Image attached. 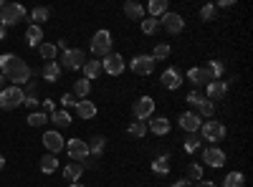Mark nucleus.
<instances>
[{"label": "nucleus", "instance_id": "obj_52", "mask_svg": "<svg viewBox=\"0 0 253 187\" xmlns=\"http://www.w3.org/2000/svg\"><path fill=\"white\" fill-rule=\"evenodd\" d=\"M0 38H5V28L3 26H0Z\"/></svg>", "mask_w": 253, "mask_h": 187}, {"label": "nucleus", "instance_id": "obj_11", "mask_svg": "<svg viewBox=\"0 0 253 187\" xmlns=\"http://www.w3.org/2000/svg\"><path fill=\"white\" fill-rule=\"evenodd\" d=\"M124 69H126V64H124V58L119 53H109V56H104V61H101V71H107L109 76H119Z\"/></svg>", "mask_w": 253, "mask_h": 187}, {"label": "nucleus", "instance_id": "obj_50", "mask_svg": "<svg viewBox=\"0 0 253 187\" xmlns=\"http://www.w3.org/2000/svg\"><path fill=\"white\" fill-rule=\"evenodd\" d=\"M3 89H5V76L0 74V91H3Z\"/></svg>", "mask_w": 253, "mask_h": 187}, {"label": "nucleus", "instance_id": "obj_16", "mask_svg": "<svg viewBox=\"0 0 253 187\" xmlns=\"http://www.w3.org/2000/svg\"><path fill=\"white\" fill-rule=\"evenodd\" d=\"M228 94V81H210L208 84V101L210 104H215V101H220L223 96Z\"/></svg>", "mask_w": 253, "mask_h": 187}, {"label": "nucleus", "instance_id": "obj_26", "mask_svg": "<svg viewBox=\"0 0 253 187\" xmlns=\"http://www.w3.org/2000/svg\"><path fill=\"white\" fill-rule=\"evenodd\" d=\"M89 94H91V81H89V78L74 81V96H76V99H86Z\"/></svg>", "mask_w": 253, "mask_h": 187}, {"label": "nucleus", "instance_id": "obj_23", "mask_svg": "<svg viewBox=\"0 0 253 187\" xmlns=\"http://www.w3.org/2000/svg\"><path fill=\"white\" fill-rule=\"evenodd\" d=\"M147 10H150V18H162L165 13H170V5H167V0H150Z\"/></svg>", "mask_w": 253, "mask_h": 187}, {"label": "nucleus", "instance_id": "obj_3", "mask_svg": "<svg viewBox=\"0 0 253 187\" xmlns=\"http://www.w3.org/2000/svg\"><path fill=\"white\" fill-rule=\"evenodd\" d=\"M23 89L20 86H5L3 91H0V109L3 112H10V109H18V107H23Z\"/></svg>", "mask_w": 253, "mask_h": 187}, {"label": "nucleus", "instance_id": "obj_40", "mask_svg": "<svg viewBox=\"0 0 253 187\" xmlns=\"http://www.w3.org/2000/svg\"><path fill=\"white\" fill-rule=\"evenodd\" d=\"M198 147H200V139H198V134H187L185 137V152H198Z\"/></svg>", "mask_w": 253, "mask_h": 187}, {"label": "nucleus", "instance_id": "obj_7", "mask_svg": "<svg viewBox=\"0 0 253 187\" xmlns=\"http://www.w3.org/2000/svg\"><path fill=\"white\" fill-rule=\"evenodd\" d=\"M132 112H134V119L137 121H147V119L155 114V99L152 96H139L132 104Z\"/></svg>", "mask_w": 253, "mask_h": 187}, {"label": "nucleus", "instance_id": "obj_47", "mask_svg": "<svg viewBox=\"0 0 253 187\" xmlns=\"http://www.w3.org/2000/svg\"><path fill=\"white\" fill-rule=\"evenodd\" d=\"M195 187H218V185H215L213 180H200V182H198Z\"/></svg>", "mask_w": 253, "mask_h": 187}, {"label": "nucleus", "instance_id": "obj_28", "mask_svg": "<svg viewBox=\"0 0 253 187\" xmlns=\"http://www.w3.org/2000/svg\"><path fill=\"white\" fill-rule=\"evenodd\" d=\"M205 71L210 74V78L213 81H220L223 78V74H225V66H223V61H208V66H205Z\"/></svg>", "mask_w": 253, "mask_h": 187}, {"label": "nucleus", "instance_id": "obj_45", "mask_svg": "<svg viewBox=\"0 0 253 187\" xmlns=\"http://www.w3.org/2000/svg\"><path fill=\"white\" fill-rule=\"evenodd\" d=\"M38 104H41V101L36 99V94H33V96H26V99H23V107H28V109H33V112H36V107H38Z\"/></svg>", "mask_w": 253, "mask_h": 187}, {"label": "nucleus", "instance_id": "obj_41", "mask_svg": "<svg viewBox=\"0 0 253 187\" xmlns=\"http://www.w3.org/2000/svg\"><path fill=\"white\" fill-rule=\"evenodd\" d=\"M198 116H213V112H215V104H210L208 99H203V104H200V107H198Z\"/></svg>", "mask_w": 253, "mask_h": 187}, {"label": "nucleus", "instance_id": "obj_20", "mask_svg": "<svg viewBox=\"0 0 253 187\" xmlns=\"http://www.w3.org/2000/svg\"><path fill=\"white\" fill-rule=\"evenodd\" d=\"M61 64H58V61H46V66L43 69H41V74H43V78L46 81H53V84H56V81L61 78Z\"/></svg>", "mask_w": 253, "mask_h": 187}, {"label": "nucleus", "instance_id": "obj_37", "mask_svg": "<svg viewBox=\"0 0 253 187\" xmlns=\"http://www.w3.org/2000/svg\"><path fill=\"white\" fill-rule=\"evenodd\" d=\"M187 182H200L203 180V167L200 164H187Z\"/></svg>", "mask_w": 253, "mask_h": 187}, {"label": "nucleus", "instance_id": "obj_25", "mask_svg": "<svg viewBox=\"0 0 253 187\" xmlns=\"http://www.w3.org/2000/svg\"><path fill=\"white\" fill-rule=\"evenodd\" d=\"M84 175V167L81 162H69L66 167H63V177H66L69 182H79V177Z\"/></svg>", "mask_w": 253, "mask_h": 187}, {"label": "nucleus", "instance_id": "obj_22", "mask_svg": "<svg viewBox=\"0 0 253 187\" xmlns=\"http://www.w3.org/2000/svg\"><path fill=\"white\" fill-rule=\"evenodd\" d=\"M48 121H53V124H56V132H58V129H66L69 124H71V114H69L66 109H58V112H51Z\"/></svg>", "mask_w": 253, "mask_h": 187}, {"label": "nucleus", "instance_id": "obj_21", "mask_svg": "<svg viewBox=\"0 0 253 187\" xmlns=\"http://www.w3.org/2000/svg\"><path fill=\"white\" fill-rule=\"evenodd\" d=\"M124 15L129 20H144V8L137 3V0H126L124 3Z\"/></svg>", "mask_w": 253, "mask_h": 187}, {"label": "nucleus", "instance_id": "obj_34", "mask_svg": "<svg viewBox=\"0 0 253 187\" xmlns=\"http://www.w3.org/2000/svg\"><path fill=\"white\" fill-rule=\"evenodd\" d=\"M160 31V18H144L142 20V33L144 36H155Z\"/></svg>", "mask_w": 253, "mask_h": 187}, {"label": "nucleus", "instance_id": "obj_43", "mask_svg": "<svg viewBox=\"0 0 253 187\" xmlns=\"http://www.w3.org/2000/svg\"><path fill=\"white\" fill-rule=\"evenodd\" d=\"M203 99H205V96H203V94H198V91H190V94H187V99H185V101H187V104H190V107H195V109H198V107H200V104H203Z\"/></svg>", "mask_w": 253, "mask_h": 187}, {"label": "nucleus", "instance_id": "obj_30", "mask_svg": "<svg viewBox=\"0 0 253 187\" xmlns=\"http://www.w3.org/2000/svg\"><path fill=\"white\" fill-rule=\"evenodd\" d=\"M99 74H101V61H86L84 64V78H89V81H94V78H99Z\"/></svg>", "mask_w": 253, "mask_h": 187}, {"label": "nucleus", "instance_id": "obj_35", "mask_svg": "<svg viewBox=\"0 0 253 187\" xmlns=\"http://www.w3.org/2000/svg\"><path fill=\"white\" fill-rule=\"evenodd\" d=\"M48 15H51V10H48V8H33V10H31V20H33V26H38V23H43V20H48Z\"/></svg>", "mask_w": 253, "mask_h": 187}, {"label": "nucleus", "instance_id": "obj_17", "mask_svg": "<svg viewBox=\"0 0 253 187\" xmlns=\"http://www.w3.org/2000/svg\"><path fill=\"white\" fill-rule=\"evenodd\" d=\"M162 86L170 89V91H177V89L182 86V74H180L177 69H167V71L162 74Z\"/></svg>", "mask_w": 253, "mask_h": 187}, {"label": "nucleus", "instance_id": "obj_51", "mask_svg": "<svg viewBox=\"0 0 253 187\" xmlns=\"http://www.w3.org/2000/svg\"><path fill=\"white\" fill-rule=\"evenodd\" d=\"M3 167H5V157H3V154H0V170H3Z\"/></svg>", "mask_w": 253, "mask_h": 187}, {"label": "nucleus", "instance_id": "obj_24", "mask_svg": "<svg viewBox=\"0 0 253 187\" xmlns=\"http://www.w3.org/2000/svg\"><path fill=\"white\" fill-rule=\"evenodd\" d=\"M86 144H89V154H94V157L99 159V157L104 154V147H107V139H104L101 134H96V137H91Z\"/></svg>", "mask_w": 253, "mask_h": 187}, {"label": "nucleus", "instance_id": "obj_44", "mask_svg": "<svg viewBox=\"0 0 253 187\" xmlns=\"http://www.w3.org/2000/svg\"><path fill=\"white\" fill-rule=\"evenodd\" d=\"M61 104H63V107H66V109H76L79 99H76L74 94H63V96H61Z\"/></svg>", "mask_w": 253, "mask_h": 187}, {"label": "nucleus", "instance_id": "obj_33", "mask_svg": "<svg viewBox=\"0 0 253 187\" xmlns=\"http://www.w3.org/2000/svg\"><path fill=\"white\" fill-rule=\"evenodd\" d=\"M126 134H129V137H137V139H142L144 134H147V121H132L129 124V127H126Z\"/></svg>", "mask_w": 253, "mask_h": 187}, {"label": "nucleus", "instance_id": "obj_9", "mask_svg": "<svg viewBox=\"0 0 253 187\" xmlns=\"http://www.w3.org/2000/svg\"><path fill=\"white\" fill-rule=\"evenodd\" d=\"M66 152L71 157V162H84V159H89V144L84 142V139H69L66 142Z\"/></svg>", "mask_w": 253, "mask_h": 187}, {"label": "nucleus", "instance_id": "obj_53", "mask_svg": "<svg viewBox=\"0 0 253 187\" xmlns=\"http://www.w3.org/2000/svg\"><path fill=\"white\" fill-rule=\"evenodd\" d=\"M69 187H84V185H81V182H71Z\"/></svg>", "mask_w": 253, "mask_h": 187}, {"label": "nucleus", "instance_id": "obj_31", "mask_svg": "<svg viewBox=\"0 0 253 187\" xmlns=\"http://www.w3.org/2000/svg\"><path fill=\"white\" fill-rule=\"evenodd\" d=\"M223 187H246V177H243V172H228L225 175V180H223Z\"/></svg>", "mask_w": 253, "mask_h": 187}, {"label": "nucleus", "instance_id": "obj_19", "mask_svg": "<svg viewBox=\"0 0 253 187\" xmlns=\"http://www.w3.org/2000/svg\"><path fill=\"white\" fill-rule=\"evenodd\" d=\"M187 78H190V81H193V84H195V86H208V84H210V81H213V78H210V74H208L205 69H198V66L187 71Z\"/></svg>", "mask_w": 253, "mask_h": 187}, {"label": "nucleus", "instance_id": "obj_38", "mask_svg": "<svg viewBox=\"0 0 253 187\" xmlns=\"http://www.w3.org/2000/svg\"><path fill=\"white\" fill-rule=\"evenodd\" d=\"M31 127H43V124L48 121V114H43V112H31V116L26 119Z\"/></svg>", "mask_w": 253, "mask_h": 187}, {"label": "nucleus", "instance_id": "obj_6", "mask_svg": "<svg viewBox=\"0 0 253 187\" xmlns=\"http://www.w3.org/2000/svg\"><path fill=\"white\" fill-rule=\"evenodd\" d=\"M200 134L205 137V142H220L225 137V124L223 121H215V119L203 121L200 124Z\"/></svg>", "mask_w": 253, "mask_h": 187}, {"label": "nucleus", "instance_id": "obj_18", "mask_svg": "<svg viewBox=\"0 0 253 187\" xmlns=\"http://www.w3.org/2000/svg\"><path fill=\"white\" fill-rule=\"evenodd\" d=\"M76 116H79V119H94V116H96V104L81 99V101L76 104Z\"/></svg>", "mask_w": 253, "mask_h": 187}, {"label": "nucleus", "instance_id": "obj_2", "mask_svg": "<svg viewBox=\"0 0 253 187\" xmlns=\"http://www.w3.org/2000/svg\"><path fill=\"white\" fill-rule=\"evenodd\" d=\"M23 18H26V8L23 5H18V3H3L0 5V26L3 28L18 26Z\"/></svg>", "mask_w": 253, "mask_h": 187}, {"label": "nucleus", "instance_id": "obj_42", "mask_svg": "<svg viewBox=\"0 0 253 187\" xmlns=\"http://www.w3.org/2000/svg\"><path fill=\"white\" fill-rule=\"evenodd\" d=\"M215 13H218L215 5H203V8H200V18H203V20H215Z\"/></svg>", "mask_w": 253, "mask_h": 187}, {"label": "nucleus", "instance_id": "obj_36", "mask_svg": "<svg viewBox=\"0 0 253 187\" xmlns=\"http://www.w3.org/2000/svg\"><path fill=\"white\" fill-rule=\"evenodd\" d=\"M170 53H172V48L167 46V43H157V46H155V51H152L150 56H152L155 61H165V58L170 56Z\"/></svg>", "mask_w": 253, "mask_h": 187}, {"label": "nucleus", "instance_id": "obj_13", "mask_svg": "<svg viewBox=\"0 0 253 187\" xmlns=\"http://www.w3.org/2000/svg\"><path fill=\"white\" fill-rule=\"evenodd\" d=\"M43 144H46L48 154H58L63 147H66V139H63L56 129H51V132H46V134H43Z\"/></svg>", "mask_w": 253, "mask_h": 187}, {"label": "nucleus", "instance_id": "obj_54", "mask_svg": "<svg viewBox=\"0 0 253 187\" xmlns=\"http://www.w3.org/2000/svg\"><path fill=\"white\" fill-rule=\"evenodd\" d=\"M0 5H3V3H0Z\"/></svg>", "mask_w": 253, "mask_h": 187}, {"label": "nucleus", "instance_id": "obj_29", "mask_svg": "<svg viewBox=\"0 0 253 187\" xmlns=\"http://www.w3.org/2000/svg\"><path fill=\"white\" fill-rule=\"evenodd\" d=\"M56 170H58V157L56 154L41 157V172H43V175H53Z\"/></svg>", "mask_w": 253, "mask_h": 187}, {"label": "nucleus", "instance_id": "obj_39", "mask_svg": "<svg viewBox=\"0 0 253 187\" xmlns=\"http://www.w3.org/2000/svg\"><path fill=\"white\" fill-rule=\"evenodd\" d=\"M38 53L43 56L46 61H56V46L53 43H41L38 46Z\"/></svg>", "mask_w": 253, "mask_h": 187}, {"label": "nucleus", "instance_id": "obj_5", "mask_svg": "<svg viewBox=\"0 0 253 187\" xmlns=\"http://www.w3.org/2000/svg\"><path fill=\"white\" fill-rule=\"evenodd\" d=\"M91 51L94 56H109L112 53V33L109 31H96L91 38Z\"/></svg>", "mask_w": 253, "mask_h": 187}, {"label": "nucleus", "instance_id": "obj_4", "mask_svg": "<svg viewBox=\"0 0 253 187\" xmlns=\"http://www.w3.org/2000/svg\"><path fill=\"white\" fill-rule=\"evenodd\" d=\"M84 64H86V56H84L81 48H66L61 56V69L76 71V69H84Z\"/></svg>", "mask_w": 253, "mask_h": 187}, {"label": "nucleus", "instance_id": "obj_14", "mask_svg": "<svg viewBox=\"0 0 253 187\" xmlns=\"http://www.w3.org/2000/svg\"><path fill=\"white\" fill-rule=\"evenodd\" d=\"M147 132H152L155 137L170 134V119L167 116H150V121H147Z\"/></svg>", "mask_w": 253, "mask_h": 187}, {"label": "nucleus", "instance_id": "obj_46", "mask_svg": "<svg viewBox=\"0 0 253 187\" xmlns=\"http://www.w3.org/2000/svg\"><path fill=\"white\" fill-rule=\"evenodd\" d=\"M41 107H43V114H51V112H56V104H53V99L41 101Z\"/></svg>", "mask_w": 253, "mask_h": 187}, {"label": "nucleus", "instance_id": "obj_49", "mask_svg": "<svg viewBox=\"0 0 253 187\" xmlns=\"http://www.w3.org/2000/svg\"><path fill=\"white\" fill-rule=\"evenodd\" d=\"M230 5H233V0H220V3H218V8H230ZM215 8V10H218Z\"/></svg>", "mask_w": 253, "mask_h": 187}, {"label": "nucleus", "instance_id": "obj_32", "mask_svg": "<svg viewBox=\"0 0 253 187\" xmlns=\"http://www.w3.org/2000/svg\"><path fill=\"white\" fill-rule=\"evenodd\" d=\"M167 159H170V154H162V157H157L155 162H152V172H157V175H170V162H167Z\"/></svg>", "mask_w": 253, "mask_h": 187}, {"label": "nucleus", "instance_id": "obj_12", "mask_svg": "<svg viewBox=\"0 0 253 187\" xmlns=\"http://www.w3.org/2000/svg\"><path fill=\"white\" fill-rule=\"evenodd\" d=\"M200 124H203V119L198 116V112H185V114H180V127H182L187 134H198V132H200Z\"/></svg>", "mask_w": 253, "mask_h": 187}, {"label": "nucleus", "instance_id": "obj_48", "mask_svg": "<svg viewBox=\"0 0 253 187\" xmlns=\"http://www.w3.org/2000/svg\"><path fill=\"white\" fill-rule=\"evenodd\" d=\"M172 187H193V182H187V180H177V182H172Z\"/></svg>", "mask_w": 253, "mask_h": 187}, {"label": "nucleus", "instance_id": "obj_15", "mask_svg": "<svg viewBox=\"0 0 253 187\" xmlns=\"http://www.w3.org/2000/svg\"><path fill=\"white\" fill-rule=\"evenodd\" d=\"M203 162L208 164V167H223L225 164V152L220 150V147H208L205 152H203Z\"/></svg>", "mask_w": 253, "mask_h": 187}, {"label": "nucleus", "instance_id": "obj_8", "mask_svg": "<svg viewBox=\"0 0 253 187\" xmlns=\"http://www.w3.org/2000/svg\"><path fill=\"white\" fill-rule=\"evenodd\" d=\"M160 28L167 31L170 36H177V33H182V28H185V18H182L180 13H165V15L160 18Z\"/></svg>", "mask_w": 253, "mask_h": 187}, {"label": "nucleus", "instance_id": "obj_1", "mask_svg": "<svg viewBox=\"0 0 253 187\" xmlns=\"http://www.w3.org/2000/svg\"><path fill=\"white\" fill-rule=\"evenodd\" d=\"M0 74L5 76V81H13V86H20L31 81V69L23 58H18L13 53H3L0 56Z\"/></svg>", "mask_w": 253, "mask_h": 187}, {"label": "nucleus", "instance_id": "obj_10", "mask_svg": "<svg viewBox=\"0 0 253 187\" xmlns=\"http://www.w3.org/2000/svg\"><path fill=\"white\" fill-rule=\"evenodd\" d=\"M129 69H132L134 74H139V76H150V74L155 71V58H152L150 53H139V56L132 58Z\"/></svg>", "mask_w": 253, "mask_h": 187}, {"label": "nucleus", "instance_id": "obj_27", "mask_svg": "<svg viewBox=\"0 0 253 187\" xmlns=\"http://www.w3.org/2000/svg\"><path fill=\"white\" fill-rule=\"evenodd\" d=\"M26 40H28V46H41V40H43V28L41 26H28L26 31Z\"/></svg>", "mask_w": 253, "mask_h": 187}]
</instances>
